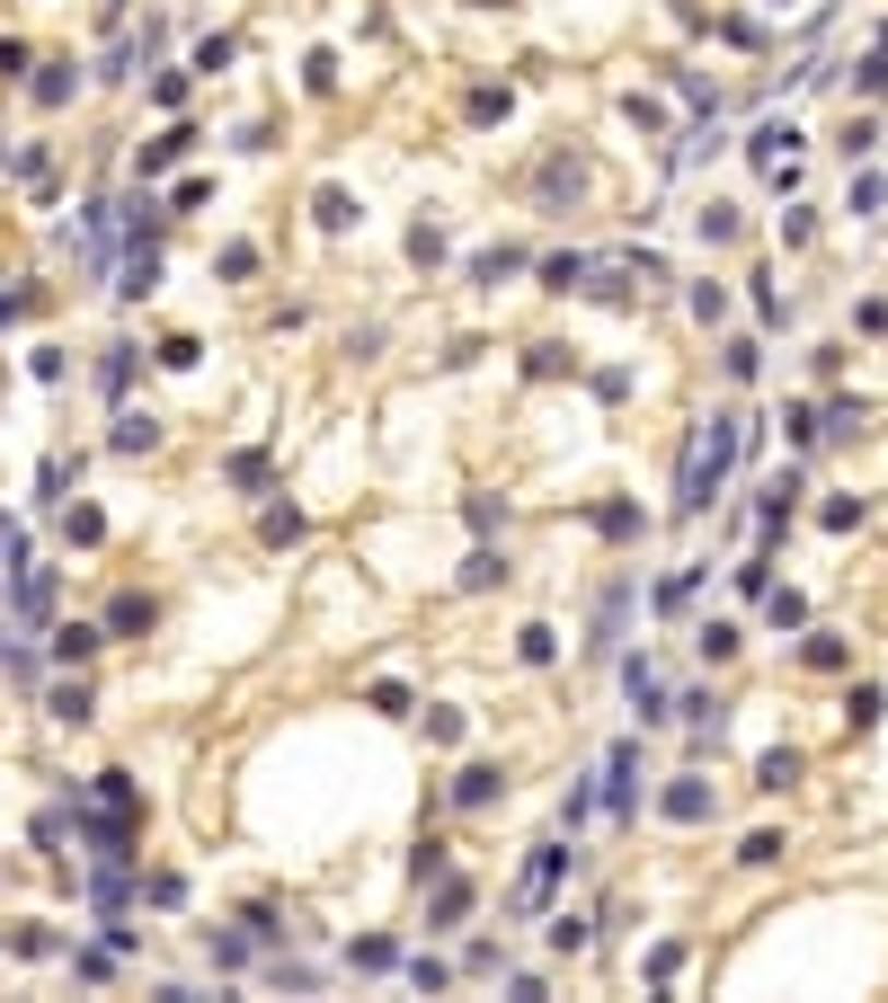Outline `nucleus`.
Wrapping results in <instances>:
<instances>
[{
  "label": "nucleus",
  "mask_w": 888,
  "mask_h": 1003,
  "mask_svg": "<svg viewBox=\"0 0 888 1003\" xmlns=\"http://www.w3.org/2000/svg\"><path fill=\"white\" fill-rule=\"evenodd\" d=\"M560 871H569V844H533V861H524V880H516V897H507V915H533V906H552V888H560Z\"/></svg>",
  "instance_id": "nucleus-2"
},
{
  "label": "nucleus",
  "mask_w": 888,
  "mask_h": 1003,
  "mask_svg": "<svg viewBox=\"0 0 888 1003\" xmlns=\"http://www.w3.org/2000/svg\"><path fill=\"white\" fill-rule=\"evenodd\" d=\"M0 160H10V143H0Z\"/></svg>",
  "instance_id": "nucleus-58"
},
{
  "label": "nucleus",
  "mask_w": 888,
  "mask_h": 1003,
  "mask_svg": "<svg viewBox=\"0 0 888 1003\" xmlns=\"http://www.w3.org/2000/svg\"><path fill=\"white\" fill-rule=\"evenodd\" d=\"M694 223H702V240H737V205H702Z\"/></svg>",
  "instance_id": "nucleus-44"
},
{
  "label": "nucleus",
  "mask_w": 888,
  "mask_h": 1003,
  "mask_svg": "<svg viewBox=\"0 0 888 1003\" xmlns=\"http://www.w3.org/2000/svg\"><path fill=\"white\" fill-rule=\"evenodd\" d=\"M462 968H471V977H498V968H507V951H498V942H471V951H462Z\"/></svg>",
  "instance_id": "nucleus-47"
},
{
  "label": "nucleus",
  "mask_w": 888,
  "mask_h": 1003,
  "mask_svg": "<svg viewBox=\"0 0 888 1003\" xmlns=\"http://www.w3.org/2000/svg\"><path fill=\"white\" fill-rule=\"evenodd\" d=\"M152 444H161V418H152V409H125L116 435H107V453H152Z\"/></svg>",
  "instance_id": "nucleus-13"
},
{
  "label": "nucleus",
  "mask_w": 888,
  "mask_h": 1003,
  "mask_svg": "<svg viewBox=\"0 0 888 1003\" xmlns=\"http://www.w3.org/2000/svg\"><path fill=\"white\" fill-rule=\"evenodd\" d=\"M791 781H800V755H791V747L756 755V790H791Z\"/></svg>",
  "instance_id": "nucleus-26"
},
{
  "label": "nucleus",
  "mask_w": 888,
  "mask_h": 1003,
  "mask_svg": "<svg viewBox=\"0 0 888 1003\" xmlns=\"http://www.w3.org/2000/svg\"><path fill=\"white\" fill-rule=\"evenodd\" d=\"M694 586H702V569H675V577H666V586H658V605H666V613H675V605H685V595H694Z\"/></svg>",
  "instance_id": "nucleus-51"
},
{
  "label": "nucleus",
  "mask_w": 888,
  "mask_h": 1003,
  "mask_svg": "<svg viewBox=\"0 0 888 1003\" xmlns=\"http://www.w3.org/2000/svg\"><path fill=\"white\" fill-rule=\"evenodd\" d=\"M533 276H542V294H587V276H595V258H587V249H552V258H542V266H533Z\"/></svg>",
  "instance_id": "nucleus-7"
},
{
  "label": "nucleus",
  "mask_w": 888,
  "mask_h": 1003,
  "mask_svg": "<svg viewBox=\"0 0 888 1003\" xmlns=\"http://www.w3.org/2000/svg\"><path fill=\"white\" fill-rule=\"evenodd\" d=\"M694 648H702L711 666H729V657L746 648V631H737V622H702V631H694Z\"/></svg>",
  "instance_id": "nucleus-20"
},
{
  "label": "nucleus",
  "mask_w": 888,
  "mask_h": 1003,
  "mask_svg": "<svg viewBox=\"0 0 888 1003\" xmlns=\"http://www.w3.org/2000/svg\"><path fill=\"white\" fill-rule=\"evenodd\" d=\"M303 89H311V98H329V89H338V62H329V53H311V62H303Z\"/></svg>",
  "instance_id": "nucleus-45"
},
{
  "label": "nucleus",
  "mask_w": 888,
  "mask_h": 1003,
  "mask_svg": "<svg viewBox=\"0 0 888 1003\" xmlns=\"http://www.w3.org/2000/svg\"><path fill=\"white\" fill-rule=\"evenodd\" d=\"M427 738H436V747L462 738V711H453V702H427Z\"/></svg>",
  "instance_id": "nucleus-42"
},
{
  "label": "nucleus",
  "mask_w": 888,
  "mask_h": 1003,
  "mask_svg": "<svg viewBox=\"0 0 888 1003\" xmlns=\"http://www.w3.org/2000/svg\"><path fill=\"white\" fill-rule=\"evenodd\" d=\"M19 613H27V622L54 613V569H19Z\"/></svg>",
  "instance_id": "nucleus-18"
},
{
  "label": "nucleus",
  "mask_w": 888,
  "mask_h": 1003,
  "mask_svg": "<svg viewBox=\"0 0 888 1003\" xmlns=\"http://www.w3.org/2000/svg\"><path fill=\"white\" fill-rule=\"evenodd\" d=\"M782 852H791V844H782L773 826H765V835H746V844H737V861H746V871H773V861H782Z\"/></svg>",
  "instance_id": "nucleus-32"
},
{
  "label": "nucleus",
  "mask_w": 888,
  "mask_h": 1003,
  "mask_svg": "<svg viewBox=\"0 0 888 1003\" xmlns=\"http://www.w3.org/2000/svg\"><path fill=\"white\" fill-rule=\"evenodd\" d=\"M214 276H223V285H240V276H258V249H249V240H232V249L214 258Z\"/></svg>",
  "instance_id": "nucleus-37"
},
{
  "label": "nucleus",
  "mask_w": 888,
  "mask_h": 1003,
  "mask_svg": "<svg viewBox=\"0 0 888 1003\" xmlns=\"http://www.w3.org/2000/svg\"><path fill=\"white\" fill-rule=\"evenodd\" d=\"M879 711H888L879 684H853V693H844V728H879Z\"/></svg>",
  "instance_id": "nucleus-30"
},
{
  "label": "nucleus",
  "mask_w": 888,
  "mask_h": 1003,
  "mask_svg": "<svg viewBox=\"0 0 888 1003\" xmlns=\"http://www.w3.org/2000/svg\"><path fill=\"white\" fill-rule=\"evenodd\" d=\"M489 799H507V773H498V764H462V773H453V809H489Z\"/></svg>",
  "instance_id": "nucleus-11"
},
{
  "label": "nucleus",
  "mask_w": 888,
  "mask_h": 1003,
  "mask_svg": "<svg viewBox=\"0 0 888 1003\" xmlns=\"http://www.w3.org/2000/svg\"><path fill=\"white\" fill-rule=\"evenodd\" d=\"M782 435H791V444H817V435H827V418H817L808 399H791V409H782Z\"/></svg>",
  "instance_id": "nucleus-34"
},
{
  "label": "nucleus",
  "mask_w": 888,
  "mask_h": 1003,
  "mask_svg": "<svg viewBox=\"0 0 888 1003\" xmlns=\"http://www.w3.org/2000/svg\"><path fill=\"white\" fill-rule=\"evenodd\" d=\"M72 81H81L72 62H45V72H36V107H62V98H72Z\"/></svg>",
  "instance_id": "nucleus-31"
},
{
  "label": "nucleus",
  "mask_w": 888,
  "mask_h": 1003,
  "mask_svg": "<svg viewBox=\"0 0 888 1003\" xmlns=\"http://www.w3.org/2000/svg\"><path fill=\"white\" fill-rule=\"evenodd\" d=\"M623 684H631V702H640V728H658V719H666V684H658V666H649V657H623Z\"/></svg>",
  "instance_id": "nucleus-9"
},
{
  "label": "nucleus",
  "mask_w": 888,
  "mask_h": 1003,
  "mask_svg": "<svg viewBox=\"0 0 888 1003\" xmlns=\"http://www.w3.org/2000/svg\"><path fill=\"white\" fill-rule=\"evenodd\" d=\"M711 809H720V799H711V781H702V773H675V781L658 790V817H666V826H702Z\"/></svg>",
  "instance_id": "nucleus-3"
},
{
  "label": "nucleus",
  "mask_w": 888,
  "mask_h": 1003,
  "mask_svg": "<svg viewBox=\"0 0 888 1003\" xmlns=\"http://www.w3.org/2000/svg\"><path fill=\"white\" fill-rule=\"evenodd\" d=\"M587 942H595V923H587V915H552V951H560V959L587 951Z\"/></svg>",
  "instance_id": "nucleus-33"
},
{
  "label": "nucleus",
  "mask_w": 888,
  "mask_h": 1003,
  "mask_svg": "<svg viewBox=\"0 0 888 1003\" xmlns=\"http://www.w3.org/2000/svg\"><path fill=\"white\" fill-rule=\"evenodd\" d=\"M0 657H10V640H0Z\"/></svg>",
  "instance_id": "nucleus-57"
},
{
  "label": "nucleus",
  "mask_w": 888,
  "mask_h": 1003,
  "mask_svg": "<svg viewBox=\"0 0 888 1003\" xmlns=\"http://www.w3.org/2000/svg\"><path fill=\"white\" fill-rule=\"evenodd\" d=\"M489 586H507V551H471L462 560V595H489Z\"/></svg>",
  "instance_id": "nucleus-17"
},
{
  "label": "nucleus",
  "mask_w": 888,
  "mask_h": 1003,
  "mask_svg": "<svg viewBox=\"0 0 888 1003\" xmlns=\"http://www.w3.org/2000/svg\"><path fill=\"white\" fill-rule=\"evenodd\" d=\"M587 524H595V533H604V542H631V533H649V515H640V506H631V498H613V506H595V515H587Z\"/></svg>",
  "instance_id": "nucleus-14"
},
{
  "label": "nucleus",
  "mask_w": 888,
  "mask_h": 1003,
  "mask_svg": "<svg viewBox=\"0 0 888 1003\" xmlns=\"http://www.w3.org/2000/svg\"><path fill=\"white\" fill-rule=\"evenodd\" d=\"M240 923H249V932H258V942H285V923H276V906H267V897H258V906H249V915H240Z\"/></svg>",
  "instance_id": "nucleus-52"
},
{
  "label": "nucleus",
  "mask_w": 888,
  "mask_h": 1003,
  "mask_svg": "<svg viewBox=\"0 0 888 1003\" xmlns=\"http://www.w3.org/2000/svg\"><path fill=\"white\" fill-rule=\"evenodd\" d=\"M631 799H640V738H623L604 755V809H613V826L631 817Z\"/></svg>",
  "instance_id": "nucleus-4"
},
{
  "label": "nucleus",
  "mask_w": 888,
  "mask_h": 1003,
  "mask_svg": "<svg viewBox=\"0 0 888 1003\" xmlns=\"http://www.w3.org/2000/svg\"><path fill=\"white\" fill-rule=\"evenodd\" d=\"M204 951H214V968H249L258 932H204Z\"/></svg>",
  "instance_id": "nucleus-25"
},
{
  "label": "nucleus",
  "mask_w": 888,
  "mask_h": 1003,
  "mask_svg": "<svg viewBox=\"0 0 888 1003\" xmlns=\"http://www.w3.org/2000/svg\"><path fill=\"white\" fill-rule=\"evenodd\" d=\"M746 418H729V409H711L702 427H694V444H685V471H675V515H702L711 498H720V480H729V462L746 453Z\"/></svg>",
  "instance_id": "nucleus-1"
},
{
  "label": "nucleus",
  "mask_w": 888,
  "mask_h": 1003,
  "mask_svg": "<svg viewBox=\"0 0 888 1003\" xmlns=\"http://www.w3.org/2000/svg\"><path fill=\"white\" fill-rule=\"evenodd\" d=\"M152 622H161V605H152V595H133V586L107 605V640H143Z\"/></svg>",
  "instance_id": "nucleus-10"
},
{
  "label": "nucleus",
  "mask_w": 888,
  "mask_h": 1003,
  "mask_svg": "<svg viewBox=\"0 0 888 1003\" xmlns=\"http://www.w3.org/2000/svg\"><path fill=\"white\" fill-rule=\"evenodd\" d=\"M347 959H356V968H391V959H400V942H391V932H365Z\"/></svg>",
  "instance_id": "nucleus-39"
},
{
  "label": "nucleus",
  "mask_w": 888,
  "mask_h": 1003,
  "mask_svg": "<svg viewBox=\"0 0 888 1003\" xmlns=\"http://www.w3.org/2000/svg\"><path fill=\"white\" fill-rule=\"evenodd\" d=\"M258 533H267V542H303V506H267Z\"/></svg>",
  "instance_id": "nucleus-35"
},
{
  "label": "nucleus",
  "mask_w": 888,
  "mask_h": 1003,
  "mask_svg": "<svg viewBox=\"0 0 888 1003\" xmlns=\"http://www.w3.org/2000/svg\"><path fill=\"white\" fill-rule=\"evenodd\" d=\"M516 657H524V666H552V657H560V631H552V622H524V631H516Z\"/></svg>",
  "instance_id": "nucleus-22"
},
{
  "label": "nucleus",
  "mask_w": 888,
  "mask_h": 1003,
  "mask_svg": "<svg viewBox=\"0 0 888 1003\" xmlns=\"http://www.w3.org/2000/svg\"><path fill=\"white\" fill-rule=\"evenodd\" d=\"M623 116H631L640 133H666V107H658V98H623Z\"/></svg>",
  "instance_id": "nucleus-50"
},
{
  "label": "nucleus",
  "mask_w": 888,
  "mask_h": 1003,
  "mask_svg": "<svg viewBox=\"0 0 888 1003\" xmlns=\"http://www.w3.org/2000/svg\"><path fill=\"white\" fill-rule=\"evenodd\" d=\"M311 214H320V231H347V223H356V195H347V187H320Z\"/></svg>",
  "instance_id": "nucleus-23"
},
{
  "label": "nucleus",
  "mask_w": 888,
  "mask_h": 1003,
  "mask_svg": "<svg viewBox=\"0 0 888 1003\" xmlns=\"http://www.w3.org/2000/svg\"><path fill=\"white\" fill-rule=\"evenodd\" d=\"M409 258L436 266V258H445V231H436V223H418V231H409Z\"/></svg>",
  "instance_id": "nucleus-48"
},
{
  "label": "nucleus",
  "mask_w": 888,
  "mask_h": 1003,
  "mask_svg": "<svg viewBox=\"0 0 888 1003\" xmlns=\"http://www.w3.org/2000/svg\"><path fill=\"white\" fill-rule=\"evenodd\" d=\"M187 143H196V133H187V124H169L161 143H143V160H133V169H143V178H161L169 160H187Z\"/></svg>",
  "instance_id": "nucleus-16"
},
{
  "label": "nucleus",
  "mask_w": 888,
  "mask_h": 1003,
  "mask_svg": "<svg viewBox=\"0 0 888 1003\" xmlns=\"http://www.w3.org/2000/svg\"><path fill=\"white\" fill-rule=\"evenodd\" d=\"M623 613H631V577H613V586L595 595V640H587V657H613V648H623Z\"/></svg>",
  "instance_id": "nucleus-5"
},
{
  "label": "nucleus",
  "mask_w": 888,
  "mask_h": 1003,
  "mask_svg": "<svg viewBox=\"0 0 888 1003\" xmlns=\"http://www.w3.org/2000/svg\"><path fill=\"white\" fill-rule=\"evenodd\" d=\"M45 648H54V666H90V657L107 648V622H54Z\"/></svg>",
  "instance_id": "nucleus-6"
},
{
  "label": "nucleus",
  "mask_w": 888,
  "mask_h": 1003,
  "mask_svg": "<svg viewBox=\"0 0 888 1003\" xmlns=\"http://www.w3.org/2000/svg\"><path fill=\"white\" fill-rule=\"evenodd\" d=\"M489 10H507V0H489Z\"/></svg>",
  "instance_id": "nucleus-56"
},
{
  "label": "nucleus",
  "mask_w": 888,
  "mask_h": 1003,
  "mask_svg": "<svg viewBox=\"0 0 888 1003\" xmlns=\"http://www.w3.org/2000/svg\"><path fill=\"white\" fill-rule=\"evenodd\" d=\"M498 276H524V249H481L471 258V285H498Z\"/></svg>",
  "instance_id": "nucleus-24"
},
{
  "label": "nucleus",
  "mask_w": 888,
  "mask_h": 1003,
  "mask_svg": "<svg viewBox=\"0 0 888 1003\" xmlns=\"http://www.w3.org/2000/svg\"><path fill=\"white\" fill-rule=\"evenodd\" d=\"M862 98H888V45L862 53Z\"/></svg>",
  "instance_id": "nucleus-49"
},
{
  "label": "nucleus",
  "mask_w": 888,
  "mask_h": 1003,
  "mask_svg": "<svg viewBox=\"0 0 888 1003\" xmlns=\"http://www.w3.org/2000/svg\"><path fill=\"white\" fill-rule=\"evenodd\" d=\"M409 986H418V994H445L453 968H445V959H409Z\"/></svg>",
  "instance_id": "nucleus-43"
},
{
  "label": "nucleus",
  "mask_w": 888,
  "mask_h": 1003,
  "mask_svg": "<svg viewBox=\"0 0 888 1003\" xmlns=\"http://www.w3.org/2000/svg\"><path fill=\"white\" fill-rule=\"evenodd\" d=\"M524 373L552 382V373H578V356H569V347H533V356H524Z\"/></svg>",
  "instance_id": "nucleus-41"
},
{
  "label": "nucleus",
  "mask_w": 888,
  "mask_h": 1003,
  "mask_svg": "<svg viewBox=\"0 0 888 1003\" xmlns=\"http://www.w3.org/2000/svg\"><path fill=\"white\" fill-rule=\"evenodd\" d=\"M791 152H800V133H791V124H756V143H746V160H756V169H782Z\"/></svg>",
  "instance_id": "nucleus-15"
},
{
  "label": "nucleus",
  "mask_w": 888,
  "mask_h": 1003,
  "mask_svg": "<svg viewBox=\"0 0 888 1003\" xmlns=\"http://www.w3.org/2000/svg\"><path fill=\"white\" fill-rule=\"evenodd\" d=\"M152 285H161V249H133V258H125V285H116V294H125V302H143Z\"/></svg>",
  "instance_id": "nucleus-19"
},
{
  "label": "nucleus",
  "mask_w": 888,
  "mask_h": 1003,
  "mask_svg": "<svg viewBox=\"0 0 888 1003\" xmlns=\"http://www.w3.org/2000/svg\"><path fill=\"white\" fill-rule=\"evenodd\" d=\"M533 195H542V205H560V195H587V160H578V152H552V160H542V178H533Z\"/></svg>",
  "instance_id": "nucleus-8"
},
{
  "label": "nucleus",
  "mask_w": 888,
  "mask_h": 1003,
  "mask_svg": "<svg viewBox=\"0 0 888 1003\" xmlns=\"http://www.w3.org/2000/svg\"><path fill=\"white\" fill-rule=\"evenodd\" d=\"M765 622H773V631H800V622H808V595L773 586V595H765Z\"/></svg>",
  "instance_id": "nucleus-27"
},
{
  "label": "nucleus",
  "mask_w": 888,
  "mask_h": 1003,
  "mask_svg": "<svg viewBox=\"0 0 888 1003\" xmlns=\"http://www.w3.org/2000/svg\"><path fill=\"white\" fill-rule=\"evenodd\" d=\"M143 897H152V906H178V897H187V880H178V871H152V888H143Z\"/></svg>",
  "instance_id": "nucleus-54"
},
{
  "label": "nucleus",
  "mask_w": 888,
  "mask_h": 1003,
  "mask_svg": "<svg viewBox=\"0 0 888 1003\" xmlns=\"http://www.w3.org/2000/svg\"><path fill=\"white\" fill-rule=\"evenodd\" d=\"M98 533H107V515H98V506H72V515H62V542H81V551H90Z\"/></svg>",
  "instance_id": "nucleus-36"
},
{
  "label": "nucleus",
  "mask_w": 888,
  "mask_h": 1003,
  "mask_svg": "<svg viewBox=\"0 0 888 1003\" xmlns=\"http://www.w3.org/2000/svg\"><path fill=\"white\" fill-rule=\"evenodd\" d=\"M471 897H481V888H471L462 871H445V880H436V906H427V923H436V932H445V923H462V915H471Z\"/></svg>",
  "instance_id": "nucleus-12"
},
{
  "label": "nucleus",
  "mask_w": 888,
  "mask_h": 1003,
  "mask_svg": "<svg viewBox=\"0 0 888 1003\" xmlns=\"http://www.w3.org/2000/svg\"><path fill=\"white\" fill-rule=\"evenodd\" d=\"M45 711H54V719H72V728H81V719H90V684H72V676H62V684L45 693Z\"/></svg>",
  "instance_id": "nucleus-28"
},
{
  "label": "nucleus",
  "mask_w": 888,
  "mask_h": 1003,
  "mask_svg": "<svg viewBox=\"0 0 888 1003\" xmlns=\"http://www.w3.org/2000/svg\"><path fill=\"white\" fill-rule=\"evenodd\" d=\"M507 107H516V98H507V89H471V124H498V116H507Z\"/></svg>",
  "instance_id": "nucleus-46"
},
{
  "label": "nucleus",
  "mask_w": 888,
  "mask_h": 1003,
  "mask_svg": "<svg viewBox=\"0 0 888 1003\" xmlns=\"http://www.w3.org/2000/svg\"><path fill=\"white\" fill-rule=\"evenodd\" d=\"M817 676H836V666H853V648H844V631H808V648H800Z\"/></svg>",
  "instance_id": "nucleus-21"
},
{
  "label": "nucleus",
  "mask_w": 888,
  "mask_h": 1003,
  "mask_svg": "<svg viewBox=\"0 0 888 1003\" xmlns=\"http://www.w3.org/2000/svg\"><path fill=\"white\" fill-rule=\"evenodd\" d=\"M409 880H418V888H427V880H445V844H418V861H409Z\"/></svg>",
  "instance_id": "nucleus-53"
},
{
  "label": "nucleus",
  "mask_w": 888,
  "mask_h": 1003,
  "mask_svg": "<svg viewBox=\"0 0 888 1003\" xmlns=\"http://www.w3.org/2000/svg\"><path fill=\"white\" fill-rule=\"evenodd\" d=\"M720 365H729V382H756V365H765V347H756V338H737V347H729Z\"/></svg>",
  "instance_id": "nucleus-40"
},
{
  "label": "nucleus",
  "mask_w": 888,
  "mask_h": 1003,
  "mask_svg": "<svg viewBox=\"0 0 888 1003\" xmlns=\"http://www.w3.org/2000/svg\"><path fill=\"white\" fill-rule=\"evenodd\" d=\"M19 72H27V45H19V36H0V81H19Z\"/></svg>",
  "instance_id": "nucleus-55"
},
{
  "label": "nucleus",
  "mask_w": 888,
  "mask_h": 1003,
  "mask_svg": "<svg viewBox=\"0 0 888 1003\" xmlns=\"http://www.w3.org/2000/svg\"><path fill=\"white\" fill-rule=\"evenodd\" d=\"M125 382H133V347H107V356H98V391L125 399Z\"/></svg>",
  "instance_id": "nucleus-29"
},
{
  "label": "nucleus",
  "mask_w": 888,
  "mask_h": 1003,
  "mask_svg": "<svg viewBox=\"0 0 888 1003\" xmlns=\"http://www.w3.org/2000/svg\"><path fill=\"white\" fill-rule=\"evenodd\" d=\"M737 595H756V605H765V595H773V551H756V560H746V569H737Z\"/></svg>",
  "instance_id": "nucleus-38"
}]
</instances>
